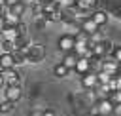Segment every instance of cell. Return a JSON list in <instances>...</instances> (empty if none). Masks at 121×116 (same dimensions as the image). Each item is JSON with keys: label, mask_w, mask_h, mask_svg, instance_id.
<instances>
[{"label": "cell", "mask_w": 121, "mask_h": 116, "mask_svg": "<svg viewBox=\"0 0 121 116\" xmlns=\"http://www.w3.org/2000/svg\"><path fill=\"white\" fill-rule=\"evenodd\" d=\"M25 10H26V6H25V2H23V0H21V2H17V4H13L11 8H8V11H9V13L19 15V17L25 13Z\"/></svg>", "instance_id": "ac0fdd59"}, {"label": "cell", "mask_w": 121, "mask_h": 116, "mask_svg": "<svg viewBox=\"0 0 121 116\" xmlns=\"http://www.w3.org/2000/svg\"><path fill=\"white\" fill-rule=\"evenodd\" d=\"M110 55H112V57L121 65V44H119V46H113V48H112V51H110Z\"/></svg>", "instance_id": "d4e9b609"}, {"label": "cell", "mask_w": 121, "mask_h": 116, "mask_svg": "<svg viewBox=\"0 0 121 116\" xmlns=\"http://www.w3.org/2000/svg\"><path fill=\"white\" fill-rule=\"evenodd\" d=\"M13 105H15V103L4 99V101L0 103V114H8V112H11V110H13Z\"/></svg>", "instance_id": "603a6c76"}, {"label": "cell", "mask_w": 121, "mask_h": 116, "mask_svg": "<svg viewBox=\"0 0 121 116\" xmlns=\"http://www.w3.org/2000/svg\"><path fill=\"white\" fill-rule=\"evenodd\" d=\"M95 108H96V114H100V116H108V114L113 112V103H112L108 97H106V99H98L96 105H95Z\"/></svg>", "instance_id": "8992f818"}, {"label": "cell", "mask_w": 121, "mask_h": 116, "mask_svg": "<svg viewBox=\"0 0 121 116\" xmlns=\"http://www.w3.org/2000/svg\"><path fill=\"white\" fill-rule=\"evenodd\" d=\"M89 17H91V19H93L98 27H104V25L110 21V13H108L106 10H93Z\"/></svg>", "instance_id": "ba28073f"}, {"label": "cell", "mask_w": 121, "mask_h": 116, "mask_svg": "<svg viewBox=\"0 0 121 116\" xmlns=\"http://www.w3.org/2000/svg\"><path fill=\"white\" fill-rule=\"evenodd\" d=\"M4 10H6V6H4V0H0V13H2Z\"/></svg>", "instance_id": "f1b7e54d"}, {"label": "cell", "mask_w": 121, "mask_h": 116, "mask_svg": "<svg viewBox=\"0 0 121 116\" xmlns=\"http://www.w3.org/2000/svg\"><path fill=\"white\" fill-rule=\"evenodd\" d=\"M112 48H113L112 40L104 38L102 42H96V44L91 46V55H93V57H106V55L112 51Z\"/></svg>", "instance_id": "7a4b0ae2"}, {"label": "cell", "mask_w": 121, "mask_h": 116, "mask_svg": "<svg viewBox=\"0 0 121 116\" xmlns=\"http://www.w3.org/2000/svg\"><path fill=\"white\" fill-rule=\"evenodd\" d=\"M42 116H57V114H55L53 110H43V114H42Z\"/></svg>", "instance_id": "83f0119b"}, {"label": "cell", "mask_w": 121, "mask_h": 116, "mask_svg": "<svg viewBox=\"0 0 121 116\" xmlns=\"http://www.w3.org/2000/svg\"><path fill=\"white\" fill-rule=\"evenodd\" d=\"M74 44H76V38L72 36V34H62V36H59V40H57V48H59V51L60 53H68V51H72L74 49Z\"/></svg>", "instance_id": "3957f363"}, {"label": "cell", "mask_w": 121, "mask_h": 116, "mask_svg": "<svg viewBox=\"0 0 121 116\" xmlns=\"http://www.w3.org/2000/svg\"><path fill=\"white\" fill-rule=\"evenodd\" d=\"M93 116H100V114H96V112H95V114H93Z\"/></svg>", "instance_id": "1f68e13d"}, {"label": "cell", "mask_w": 121, "mask_h": 116, "mask_svg": "<svg viewBox=\"0 0 121 116\" xmlns=\"http://www.w3.org/2000/svg\"><path fill=\"white\" fill-rule=\"evenodd\" d=\"M59 8H62V10H72L74 6H76V0H53Z\"/></svg>", "instance_id": "44dd1931"}, {"label": "cell", "mask_w": 121, "mask_h": 116, "mask_svg": "<svg viewBox=\"0 0 121 116\" xmlns=\"http://www.w3.org/2000/svg\"><path fill=\"white\" fill-rule=\"evenodd\" d=\"M0 32H2V38L4 40H9V42H15L19 38V32H17L15 27H4Z\"/></svg>", "instance_id": "9a60e30c"}, {"label": "cell", "mask_w": 121, "mask_h": 116, "mask_svg": "<svg viewBox=\"0 0 121 116\" xmlns=\"http://www.w3.org/2000/svg\"><path fill=\"white\" fill-rule=\"evenodd\" d=\"M96 4L98 0H76V8L79 11H93L96 10Z\"/></svg>", "instance_id": "4fadbf2b"}, {"label": "cell", "mask_w": 121, "mask_h": 116, "mask_svg": "<svg viewBox=\"0 0 121 116\" xmlns=\"http://www.w3.org/2000/svg\"><path fill=\"white\" fill-rule=\"evenodd\" d=\"M74 70H76L78 74H81V76L87 74V72H91V59H89V57H78Z\"/></svg>", "instance_id": "30bf717a"}, {"label": "cell", "mask_w": 121, "mask_h": 116, "mask_svg": "<svg viewBox=\"0 0 121 116\" xmlns=\"http://www.w3.org/2000/svg\"><path fill=\"white\" fill-rule=\"evenodd\" d=\"M0 46H2V51H4V53H11V51H15V44L9 42V40H2Z\"/></svg>", "instance_id": "cb8c5ba5"}, {"label": "cell", "mask_w": 121, "mask_h": 116, "mask_svg": "<svg viewBox=\"0 0 121 116\" xmlns=\"http://www.w3.org/2000/svg\"><path fill=\"white\" fill-rule=\"evenodd\" d=\"M108 99L113 103V106H115V105H121V89H113V91H110Z\"/></svg>", "instance_id": "ffe728a7"}, {"label": "cell", "mask_w": 121, "mask_h": 116, "mask_svg": "<svg viewBox=\"0 0 121 116\" xmlns=\"http://www.w3.org/2000/svg\"><path fill=\"white\" fill-rule=\"evenodd\" d=\"M0 68L2 70H8V68H13V57L11 53H0Z\"/></svg>", "instance_id": "2e32d148"}, {"label": "cell", "mask_w": 121, "mask_h": 116, "mask_svg": "<svg viewBox=\"0 0 121 116\" xmlns=\"http://www.w3.org/2000/svg\"><path fill=\"white\" fill-rule=\"evenodd\" d=\"M98 84V78H96V72H87L81 76V86L85 89H95Z\"/></svg>", "instance_id": "8fae6325"}, {"label": "cell", "mask_w": 121, "mask_h": 116, "mask_svg": "<svg viewBox=\"0 0 121 116\" xmlns=\"http://www.w3.org/2000/svg\"><path fill=\"white\" fill-rule=\"evenodd\" d=\"M4 86V76H2V72H0V87Z\"/></svg>", "instance_id": "f546056e"}, {"label": "cell", "mask_w": 121, "mask_h": 116, "mask_svg": "<svg viewBox=\"0 0 121 116\" xmlns=\"http://www.w3.org/2000/svg\"><path fill=\"white\" fill-rule=\"evenodd\" d=\"M2 76H4V86H17V84L21 82L19 72H17V70H13V68L4 70V72H2Z\"/></svg>", "instance_id": "9c48e42d"}, {"label": "cell", "mask_w": 121, "mask_h": 116, "mask_svg": "<svg viewBox=\"0 0 121 116\" xmlns=\"http://www.w3.org/2000/svg\"><path fill=\"white\" fill-rule=\"evenodd\" d=\"M4 95H6V101H11V103H17L23 95V89H21V84L17 86H6L4 89Z\"/></svg>", "instance_id": "5b68a950"}, {"label": "cell", "mask_w": 121, "mask_h": 116, "mask_svg": "<svg viewBox=\"0 0 121 116\" xmlns=\"http://www.w3.org/2000/svg\"><path fill=\"white\" fill-rule=\"evenodd\" d=\"M2 17H4V27H17V25L21 23V17L9 13L8 8H6V11H2Z\"/></svg>", "instance_id": "7c38bea8"}, {"label": "cell", "mask_w": 121, "mask_h": 116, "mask_svg": "<svg viewBox=\"0 0 121 116\" xmlns=\"http://www.w3.org/2000/svg\"><path fill=\"white\" fill-rule=\"evenodd\" d=\"M96 78H98V84H108L113 76L110 72H106V70H100V72H96Z\"/></svg>", "instance_id": "7402d4cb"}, {"label": "cell", "mask_w": 121, "mask_h": 116, "mask_svg": "<svg viewBox=\"0 0 121 116\" xmlns=\"http://www.w3.org/2000/svg\"><path fill=\"white\" fill-rule=\"evenodd\" d=\"M25 57H26L28 63H42L45 59V48L42 44H30Z\"/></svg>", "instance_id": "6da1fadb"}, {"label": "cell", "mask_w": 121, "mask_h": 116, "mask_svg": "<svg viewBox=\"0 0 121 116\" xmlns=\"http://www.w3.org/2000/svg\"><path fill=\"white\" fill-rule=\"evenodd\" d=\"M11 57H13V67H19V65H25L26 63V57L19 51H11Z\"/></svg>", "instance_id": "d6986e66"}, {"label": "cell", "mask_w": 121, "mask_h": 116, "mask_svg": "<svg viewBox=\"0 0 121 116\" xmlns=\"http://www.w3.org/2000/svg\"><path fill=\"white\" fill-rule=\"evenodd\" d=\"M98 29H100V27H98V25H96L89 15H87L85 19H81V21H79V30H81V32H85L87 36H91V34H93V32H96Z\"/></svg>", "instance_id": "52a82bcc"}, {"label": "cell", "mask_w": 121, "mask_h": 116, "mask_svg": "<svg viewBox=\"0 0 121 116\" xmlns=\"http://www.w3.org/2000/svg\"><path fill=\"white\" fill-rule=\"evenodd\" d=\"M17 2H21V0H4V6H6V8H11V6L17 4Z\"/></svg>", "instance_id": "484cf974"}, {"label": "cell", "mask_w": 121, "mask_h": 116, "mask_svg": "<svg viewBox=\"0 0 121 116\" xmlns=\"http://www.w3.org/2000/svg\"><path fill=\"white\" fill-rule=\"evenodd\" d=\"M76 61H78V55L74 53V51H68V53H64V57L60 59V63L68 68V70H74V67H76Z\"/></svg>", "instance_id": "5bb4252c"}, {"label": "cell", "mask_w": 121, "mask_h": 116, "mask_svg": "<svg viewBox=\"0 0 121 116\" xmlns=\"http://www.w3.org/2000/svg\"><path fill=\"white\" fill-rule=\"evenodd\" d=\"M119 67H121V65H119L110 53H108L106 57H102V70L110 72L112 76H117V74H119Z\"/></svg>", "instance_id": "277c9868"}, {"label": "cell", "mask_w": 121, "mask_h": 116, "mask_svg": "<svg viewBox=\"0 0 121 116\" xmlns=\"http://www.w3.org/2000/svg\"><path fill=\"white\" fill-rule=\"evenodd\" d=\"M53 74H55L57 78H66V76L70 74V70H68L62 63H57V65L53 67Z\"/></svg>", "instance_id": "e0dca14e"}, {"label": "cell", "mask_w": 121, "mask_h": 116, "mask_svg": "<svg viewBox=\"0 0 121 116\" xmlns=\"http://www.w3.org/2000/svg\"><path fill=\"white\" fill-rule=\"evenodd\" d=\"M40 4H45V2H51V0H38Z\"/></svg>", "instance_id": "4dcf8cb0"}, {"label": "cell", "mask_w": 121, "mask_h": 116, "mask_svg": "<svg viewBox=\"0 0 121 116\" xmlns=\"http://www.w3.org/2000/svg\"><path fill=\"white\" fill-rule=\"evenodd\" d=\"M113 78H115V89H121V74H117Z\"/></svg>", "instance_id": "4316f807"}]
</instances>
